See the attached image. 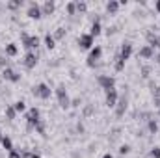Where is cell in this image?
<instances>
[{"mask_svg":"<svg viewBox=\"0 0 160 158\" xmlns=\"http://www.w3.org/2000/svg\"><path fill=\"white\" fill-rule=\"evenodd\" d=\"M39 121H41V112H39V108H30L28 112H26V130L30 132V130H34L38 125H39Z\"/></svg>","mask_w":160,"mask_h":158,"instance_id":"cell-1","label":"cell"},{"mask_svg":"<svg viewBox=\"0 0 160 158\" xmlns=\"http://www.w3.org/2000/svg\"><path fill=\"white\" fill-rule=\"evenodd\" d=\"M56 99H58L60 108H63V110H69V108H71V99H69L67 89H65L63 84H60V86L56 87Z\"/></svg>","mask_w":160,"mask_h":158,"instance_id":"cell-2","label":"cell"},{"mask_svg":"<svg viewBox=\"0 0 160 158\" xmlns=\"http://www.w3.org/2000/svg\"><path fill=\"white\" fill-rule=\"evenodd\" d=\"M32 95H34V97H38V99H41V101H47V99H50L52 89H50L45 82H41V84H38V86H34V87H32Z\"/></svg>","mask_w":160,"mask_h":158,"instance_id":"cell-3","label":"cell"},{"mask_svg":"<svg viewBox=\"0 0 160 158\" xmlns=\"http://www.w3.org/2000/svg\"><path fill=\"white\" fill-rule=\"evenodd\" d=\"M101 56H102V48L101 47H95V48H91L89 50V54H88V67H97L99 65V60H101Z\"/></svg>","mask_w":160,"mask_h":158,"instance_id":"cell-4","label":"cell"},{"mask_svg":"<svg viewBox=\"0 0 160 158\" xmlns=\"http://www.w3.org/2000/svg\"><path fill=\"white\" fill-rule=\"evenodd\" d=\"M97 84L101 86V89L110 91V89H114V87H116V78H114V77H110V75H99Z\"/></svg>","mask_w":160,"mask_h":158,"instance_id":"cell-5","label":"cell"},{"mask_svg":"<svg viewBox=\"0 0 160 158\" xmlns=\"http://www.w3.org/2000/svg\"><path fill=\"white\" fill-rule=\"evenodd\" d=\"M127 108H128V95L125 93V95L119 97V101H118V104H116V116H118V117H123L125 112H127Z\"/></svg>","mask_w":160,"mask_h":158,"instance_id":"cell-6","label":"cell"},{"mask_svg":"<svg viewBox=\"0 0 160 158\" xmlns=\"http://www.w3.org/2000/svg\"><path fill=\"white\" fill-rule=\"evenodd\" d=\"M118 101H119V93H118V89H116V87H114V89H110V91H106V99H104V104H106L108 108H116Z\"/></svg>","mask_w":160,"mask_h":158,"instance_id":"cell-7","label":"cell"},{"mask_svg":"<svg viewBox=\"0 0 160 158\" xmlns=\"http://www.w3.org/2000/svg\"><path fill=\"white\" fill-rule=\"evenodd\" d=\"M26 15H28V19H41L43 17V13H41V6L39 4H36V2H30L28 4V9H26Z\"/></svg>","mask_w":160,"mask_h":158,"instance_id":"cell-8","label":"cell"},{"mask_svg":"<svg viewBox=\"0 0 160 158\" xmlns=\"http://www.w3.org/2000/svg\"><path fill=\"white\" fill-rule=\"evenodd\" d=\"M22 65H24L26 69H34V67L38 65V54H36L34 50L26 52V56H24V60H22Z\"/></svg>","mask_w":160,"mask_h":158,"instance_id":"cell-9","label":"cell"},{"mask_svg":"<svg viewBox=\"0 0 160 158\" xmlns=\"http://www.w3.org/2000/svg\"><path fill=\"white\" fill-rule=\"evenodd\" d=\"M2 78L9 80V82H13V84H17V82H21V75H19L17 71H13L11 67H6V69L2 71Z\"/></svg>","mask_w":160,"mask_h":158,"instance_id":"cell-10","label":"cell"},{"mask_svg":"<svg viewBox=\"0 0 160 158\" xmlns=\"http://www.w3.org/2000/svg\"><path fill=\"white\" fill-rule=\"evenodd\" d=\"M78 47L84 48V50H91V47H93V36H89V34H80Z\"/></svg>","mask_w":160,"mask_h":158,"instance_id":"cell-11","label":"cell"},{"mask_svg":"<svg viewBox=\"0 0 160 158\" xmlns=\"http://www.w3.org/2000/svg\"><path fill=\"white\" fill-rule=\"evenodd\" d=\"M132 50H134V47H132V43L130 41H125L123 45H121V50H119V56L123 62H127L130 56H132Z\"/></svg>","mask_w":160,"mask_h":158,"instance_id":"cell-12","label":"cell"},{"mask_svg":"<svg viewBox=\"0 0 160 158\" xmlns=\"http://www.w3.org/2000/svg\"><path fill=\"white\" fill-rule=\"evenodd\" d=\"M138 58H142V60H151V58H155V48H151L149 45L142 47L140 52H138Z\"/></svg>","mask_w":160,"mask_h":158,"instance_id":"cell-13","label":"cell"},{"mask_svg":"<svg viewBox=\"0 0 160 158\" xmlns=\"http://www.w3.org/2000/svg\"><path fill=\"white\" fill-rule=\"evenodd\" d=\"M54 9H56V4H54L52 0H47V2L41 6V13H43V17H45V15L50 17V15L54 13Z\"/></svg>","mask_w":160,"mask_h":158,"instance_id":"cell-14","label":"cell"},{"mask_svg":"<svg viewBox=\"0 0 160 158\" xmlns=\"http://www.w3.org/2000/svg\"><path fill=\"white\" fill-rule=\"evenodd\" d=\"M147 41H149V47H151V48H160V36L149 32V34H147Z\"/></svg>","mask_w":160,"mask_h":158,"instance_id":"cell-15","label":"cell"},{"mask_svg":"<svg viewBox=\"0 0 160 158\" xmlns=\"http://www.w3.org/2000/svg\"><path fill=\"white\" fill-rule=\"evenodd\" d=\"M102 32V26H101V21L99 19H95L93 22H91V30H89V36H93V37H97L99 34Z\"/></svg>","mask_w":160,"mask_h":158,"instance_id":"cell-16","label":"cell"},{"mask_svg":"<svg viewBox=\"0 0 160 158\" xmlns=\"http://www.w3.org/2000/svg\"><path fill=\"white\" fill-rule=\"evenodd\" d=\"M118 11H119V2H118V0H110V2L106 4V13L116 15Z\"/></svg>","mask_w":160,"mask_h":158,"instance_id":"cell-17","label":"cell"},{"mask_svg":"<svg viewBox=\"0 0 160 158\" xmlns=\"http://www.w3.org/2000/svg\"><path fill=\"white\" fill-rule=\"evenodd\" d=\"M41 45V39L38 36H30V39H28V45H26V50L30 52V50H34V48H38Z\"/></svg>","mask_w":160,"mask_h":158,"instance_id":"cell-18","label":"cell"},{"mask_svg":"<svg viewBox=\"0 0 160 158\" xmlns=\"http://www.w3.org/2000/svg\"><path fill=\"white\" fill-rule=\"evenodd\" d=\"M147 130H149V134H157L158 132V121L155 117L147 121Z\"/></svg>","mask_w":160,"mask_h":158,"instance_id":"cell-19","label":"cell"},{"mask_svg":"<svg viewBox=\"0 0 160 158\" xmlns=\"http://www.w3.org/2000/svg\"><path fill=\"white\" fill-rule=\"evenodd\" d=\"M6 56H8V58L17 56V45H15V43H8V45H6Z\"/></svg>","mask_w":160,"mask_h":158,"instance_id":"cell-20","label":"cell"},{"mask_svg":"<svg viewBox=\"0 0 160 158\" xmlns=\"http://www.w3.org/2000/svg\"><path fill=\"white\" fill-rule=\"evenodd\" d=\"M114 67H116V71H123L125 69V62L121 60V56H119V52L114 56Z\"/></svg>","mask_w":160,"mask_h":158,"instance_id":"cell-21","label":"cell"},{"mask_svg":"<svg viewBox=\"0 0 160 158\" xmlns=\"http://www.w3.org/2000/svg\"><path fill=\"white\" fill-rule=\"evenodd\" d=\"M0 143H2V147H4V149H6L8 153H9V151H13V141H11V138H8V136H4Z\"/></svg>","mask_w":160,"mask_h":158,"instance_id":"cell-22","label":"cell"},{"mask_svg":"<svg viewBox=\"0 0 160 158\" xmlns=\"http://www.w3.org/2000/svg\"><path fill=\"white\" fill-rule=\"evenodd\" d=\"M15 117H17V112H15L13 104H11V106H6V119H8V121H13Z\"/></svg>","mask_w":160,"mask_h":158,"instance_id":"cell-23","label":"cell"},{"mask_svg":"<svg viewBox=\"0 0 160 158\" xmlns=\"http://www.w3.org/2000/svg\"><path fill=\"white\" fill-rule=\"evenodd\" d=\"M54 43H56V41H54V37H52V36H50V34H47V36H45V47H47V48H48V50H52V48H54V47H56V45H54Z\"/></svg>","mask_w":160,"mask_h":158,"instance_id":"cell-24","label":"cell"},{"mask_svg":"<svg viewBox=\"0 0 160 158\" xmlns=\"http://www.w3.org/2000/svg\"><path fill=\"white\" fill-rule=\"evenodd\" d=\"M22 4H24V2H22V0H13V2H8V4H6V7H8V9H11V11H13V9H19V7H21V6H22Z\"/></svg>","mask_w":160,"mask_h":158,"instance_id":"cell-25","label":"cell"},{"mask_svg":"<svg viewBox=\"0 0 160 158\" xmlns=\"http://www.w3.org/2000/svg\"><path fill=\"white\" fill-rule=\"evenodd\" d=\"M65 9H67V15H77V2H67Z\"/></svg>","mask_w":160,"mask_h":158,"instance_id":"cell-26","label":"cell"},{"mask_svg":"<svg viewBox=\"0 0 160 158\" xmlns=\"http://www.w3.org/2000/svg\"><path fill=\"white\" fill-rule=\"evenodd\" d=\"M13 108H15V112H17V114H21V112H24V110H26V102H24V101H17V102L13 104Z\"/></svg>","mask_w":160,"mask_h":158,"instance_id":"cell-27","label":"cell"},{"mask_svg":"<svg viewBox=\"0 0 160 158\" xmlns=\"http://www.w3.org/2000/svg\"><path fill=\"white\" fill-rule=\"evenodd\" d=\"M82 116H84V117L93 116V104H86V106H84V110H82Z\"/></svg>","mask_w":160,"mask_h":158,"instance_id":"cell-28","label":"cell"},{"mask_svg":"<svg viewBox=\"0 0 160 158\" xmlns=\"http://www.w3.org/2000/svg\"><path fill=\"white\" fill-rule=\"evenodd\" d=\"M52 37H54V41L56 39H63V37H65V28H56V32H54Z\"/></svg>","mask_w":160,"mask_h":158,"instance_id":"cell-29","label":"cell"},{"mask_svg":"<svg viewBox=\"0 0 160 158\" xmlns=\"http://www.w3.org/2000/svg\"><path fill=\"white\" fill-rule=\"evenodd\" d=\"M88 11V4L86 2H77V13H86Z\"/></svg>","mask_w":160,"mask_h":158,"instance_id":"cell-30","label":"cell"},{"mask_svg":"<svg viewBox=\"0 0 160 158\" xmlns=\"http://www.w3.org/2000/svg\"><path fill=\"white\" fill-rule=\"evenodd\" d=\"M149 77H151V67H149V65H143V67H142V78H149Z\"/></svg>","mask_w":160,"mask_h":158,"instance_id":"cell-31","label":"cell"},{"mask_svg":"<svg viewBox=\"0 0 160 158\" xmlns=\"http://www.w3.org/2000/svg\"><path fill=\"white\" fill-rule=\"evenodd\" d=\"M36 130H38V134H41L43 138L47 136V128H45V123H43V121H39V125L36 126Z\"/></svg>","mask_w":160,"mask_h":158,"instance_id":"cell-32","label":"cell"},{"mask_svg":"<svg viewBox=\"0 0 160 158\" xmlns=\"http://www.w3.org/2000/svg\"><path fill=\"white\" fill-rule=\"evenodd\" d=\"M128 153H130V145H127V143H125V145H121V147H119V155H121V156H127Z\"/></svg>","mask_w":160,"mask_h":158,"instance_id":"cell-33","label":"cell"},{"mask_svg":"<svg viewBox=\"0 0 160 158\" xmlns=\"http://www.w3.org/2000/svg\"><path fill=\"white\" fill-rule=\"evenodd\" d=\"M149 158H160V147H153L149 151Z\"/></svg>","mask_w":160,"mask_h":158,"instance_id":"cell-34","label":"cell"},{"mask_svg":"<svg viewBox=\"0 0 160 158\" xmlns=\"http://www.w3.org/2000/svg\"><path fill=\"white\" fill-rule=\"evenodd\" d=\"M21 155H22V158H41V155L32 153V151H24V153H21Z\"/></svg>","mask_w":160,"mask_h":158,"instance_id":"cell-35","label":"cell"},{"mask_svg":"<svg viewBox=\"0 0 160 158\" xmlns=\"http://www.w3.org/2000/svg\"><path fill=\"white\" fill-rule=\"evenodd\" d=\"M0 67H2V69H6V67H9V60H8L6 56H0Z\"/></svg>","mask_w":160,"mask_h":158,"instance_id":"cell-36","label":"cell"},{"mask_svg":"<svg viewBox=\"0 0 160 158\" xmlns=\"http://www.w3.org/2000/svg\"><path fill=\"white\" fill-rule=\"evenodd\" d=\"M8 158H22V155H21L17 149H13V151H9V153H8Z\"/></svg>","mask_w":160,"mask_h":158,"instance_id":"cell-37","label":"cell"},{"mask_svg":"<svg viewBox=\"0 0 160 158\" xmlns=\"http://www.w3.org/2000/svg\"><path fill=\"white\" fill-rule=\"evenodd\" d=\"M71 106H73V108H78V106H82V99H80V97L73 99V101H71Z\"/></svg>","mask_w":160,"mask_h":158,"instance_id":"cell-38","label":"cell"},{"mask_svg":"<svg viewBox=\"0 0 160 158\" xmlns=\"http://www.w3.org/2000/svg\"><path fill=\"white\" fill-rule=\"evenodd\" d=\"M77 132H78V134H84V125H82V123H77Z\"/></svg>","mask_w":160,"mask_h":158,"instance_id":"cell-39","label":"cell"},{"mask_svg":"<svg viewBox=\"0 0 160 158\" xmlns=\"http://www.w3.org/2000/svg\"><path fill=\"white\" fill-rule=\"evenodd\" d=\"M116 32H118V28H116V26H112V28H108V30H106V34H108V36H112V34H116Z\"/></svg>","mask_w":160,"mask_h":158,"instance_id":"cell-40","label":"cell"},{"mask_svg":"<svg viewBox=\"0 0 160 158\" xmlns=\"http://www.w3.org/2000/svg\"><path fill=\"white\" fill-rule=\"evenodd\" d=\"M155 62H157V65H160V52L158 54H155Z\"/></svg>","mask_w":160,"mask_h":158,"instance_id":"cell-41","label":"cell"},{"mask_svg":"<svg viewBox=\"0 0 160 158\" xmlns=\"http://www.w3.org/2000/svg\"><path fill=\"white\" fill-rule=\"evenodd\" d=\"M155 9L160 13V0H157V4H155Z\"/></svg>","mask_w":160,"mask_h":158,"instance_id":"cell-42","label":"cell"},{"mask_svg":"<svg viewBox=\"0 0 160 158\" xmlns=\"http://www.w3.org/2000/svg\"><path fill=\"white\" fill-rule=\"evenodd\" d=\"M73 158H82V155H78V153H73Z\"/></svg>","mask_w":160,"mask_h":158,"instance_id":"cell-43","label":"cell"},{"mask_svg":"<svg viewBox=\"0 0 160 158\" xmlns=\"http://www.w3.org/2000/svg\"><path fill=\"white\" fill-rule=\"evenodd\" d=\"M102 158H114V156H112L110 153H106V155H104V156H102Z\"/></svg>","mask_w":160,"mask_h":158,"instance_id":"cell-44","label":"cell"},{"mask_svg":"<svg viewBox=\"0 0 160 158\" xmlns=\"http://www.w3.org/2000/svg\"><path fill=\"white\" fill-rule=\"evenodd\" d=\"M2 138H4V134H2V132H0V141H2Z\"/></svg>","mask_w":160,"mask_h":158,"instance_id":"cell-45","label":"cell"},{"mask_svg":"<svg viewBox=\"0 0 160 158\" xmlns=\"http://www.w3.org/2000/svg\"><path fill=\"white\" fill-rule=\"evenodd\" d=\"M158 119H160V108H158Z\"/></svg>","mask_w":160,"mask_h":158,"instance_id":"cell-46","label":"cell"},{"mask_svg":"<svg viewBox=\"0 0 160 158\" xmlns=\"http://www.w3.org/2000/svg\"><path fill=\"white\" fill-rule=\"evenodd\" d=\"M121 158H125V156H121Z\"/></svg>","mask_w":160,"mask_h":158,"instance_id":"cell-47","label":"cell"}]
</instances>
